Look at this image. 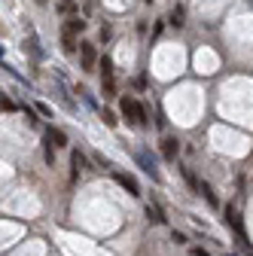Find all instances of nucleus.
I'll return each mask as SVG.
<instances>
[{"mask_svg": "<svg viewBox=\"0 0 253 256\" xmlns=\"http://www.w3.org/2000/svg\"><path fill=\"white\" fill-rule=\"evenodd\" d=\"M119 110H122L125 119H128V125H144L146 122V110L140 107V101L132 98V94H125V98L119 101Z\"/></svg>", "mask_w": 253, "mask_h": 256, "instance_id": "nucleus-1", "label": "nucleus"}, {"mask_svg": "<svg viewBox=\"0 0 253 256\" xmlns=\"http://www.w3.org/2000/svg\"><path fill=\"white\" fill-rule=\"evenodd\" d=\"M101 92H104V98H116V76H113V58L104 55L101 58Z\"/></svg>", "mask_w": 253, "mask_h": 256, "instance_id": "nucleus-2", "label": "nucleus"}, {"mask_svg": "<svg viewBox=\"0 0 253 256\" xmlns=\"http://www.w3.org/2000/svg\"><path fill=\"white\" fill-rule=\"evenodd\" d=\"M80 58H82V70H94V64H101L94 43H80Z\"/></svg>", "mask_w": 253, "mask_h": 256, "instance_id": "nucleus-3", "label": "nucleus"}, {"mask_svg": "<svg viewBox=\"0 0 253 256\" xmlns=\"http://www.w3.org/2000/svg\"><path fill=\"white\" fill-rule=\"evenodd\" d=\"M113 180L122 186V189H128V196H140V186L132 174H122V171H113Z\"/></svg>", "mask_w": 253, "mask_h": 256, "instance_id": "nucleus-4", "label": "nucleus"}, {"mask_svg": "<svg viewBox=\"0 0 253 256\" xmlns=\"http://www.w3.org/2000/svg\"><path fill=\"white\" fill-rule=\"evenodd\" d=\"M226 220H229V226H232V229L238 232V238H241V244L247 247L250 241H244V222H241V216H238V210H235L232 204H226Z\"/></svg>", "mask_w": 253, "mask_h": 256, "instance_id": "nucleus-5", "label": "nucleus"}, {"mask_svg": "<svg viewBox=\"0 0 253 256\" xmlns=\"http://www.w3.org/2000/svg\"><path fill=\"white\" fill-rule=\"evenodd\" d=\"M134 158H138V165H140V168H144V171H146L152 180H159V177H162V174H159V168H156V162H152V158H150L146 152H138Z\"/></svg>", "mask_w": 253, "mask_h": 256, "instance_id": "nucleus-6", "label": "nucleus"}, {"mask_svg": "<svg viewBox=\"0 0 253 256\" xmlns=\"http://www.w3.org/2000/svg\"><path fill=\"white\" fill-rule=\"evenodd\" d=\"M177 152H180V140H177V138H165V140H162V156L168 158V162H174Z\"/></svg>", "mask_w": 253, "mask_h": 256, "instance_id": "nucleus-7", "label": "nucleus"}, {"mask_svg": "<svg viewBox=\"0 0 253 256\" xmlns=\"http://www.w3.org/2000/svg\"><path fill=\"white\" fill-rule=\"evenodd\" d=\"M61 49H64L68 55H74V52H76V37L70 34V30H61Z\"/></svg>", "mask_w": 253, "mask_h": 256, "instance_id": "nucleus-8", "label": "nucleus"}, {"mask_svg": "<svg viewBox=\"0 0 253 256\" xmlns=\"http://www.w3.org/2000/svg\"><path fill=\"white\" fill-rule=\"evenodd\" d=\"M46 138H49L55 146H64V144H68V134L61 132V128H46Z\"/></svg>", "mask_w": 253, "mask_h": 256, "instance_id": "nucleus-9", "label": "nucleus"}, {"mask_svg": "<svg viewBox=\"0 0 253 256\" xmlns=\"http://www.w3.org/2000/svg\"><path fill=\"white\" fill-rule=\"evenodd\" d=\"M146 216H150L152 222H165V210L156 204V202H150V204H146Z\"/></svg>", "mask_w": 253, "mask_h": 256, "instance_id": "nucleus-10", "label": "nucleus"}, {"mask_svg": "<svg viewBox=\"0 0 253 256\" xmlns=\"http://www.w3.org/2000/svg\"><path fill=\"white\" fill-rule=\"evenodd\" d=\"M64 30H70V34L76 37V34H82V30H86V22H82L80 16H74V18H68V24H64Z\"/></svg>", "mask_w": 253, "mask_h": 256, "instance_id": "nucleus-11", "label": "nucleus"}, {"mask_svg": "<svg viewBox=\"0 0 253 256\" xmlns=\"http://www.w3.org/2000/svg\"><path fill=\"white\" fill-rule=\"evenodd\" d=\"M183 18H186V10H183V6L177 4V6L171 10V24H174V28H183V24H186Z\"/></svg>", "mask_w": 253, "mask_h": 256, "instance_id": "nucleus-12", "label": "nucleus"}, {"mask_svg": "<svg viewBox=\"0 0 253 256\" xmlns=\"http://www.w3.org/2000/svg\"><path fill=\"white\" fill-rule=\"evenodd\" d=\"M70 165H74V177L86 168V156L82 152H70Z\"/></svg>", "mask_w": 253, "mask_h": 256, "instance_id": "nucleus-13", "label": "nucleus"}, {"mask_svg": "<svg viewBox=\"0 0 253 256\" xmlns=\"http://www.w3.org/2000/svg\"><path fill=\"white\" fill-rule=\"evenodd\" d=\"M52 146H55V144H52L49 138H43V156H46V165H52V162H55V152H52Z\"/></svg>", "mask_w": 253, "mask_h": 256, "instance_id": "nucleus-14", "label": "nucleus"}, {"mask_svg": "<svg viewBox=\"0 0 253 256\" xmlns=\"http://www.w3.org/2000/svg\"><path fill=\"white\" fill-rule=\"evenodd\" d=\"M198 192H204V198H208L214 208L220 204V202H216V196H214V189H210V183H202V186H198Z\"/></svg>", "mask_w": 253, "mask_h": 256, "instance_id": "nucleus-15", "label": "nucleus"}, {"mask_svg": "<svg viewBox=\"0 0 253 256\" xmlns=\"http://www.w3.org/2000/svg\"><path fill=\"white\" fill-rule=\"evenodd\" d=\"M101 119H104V125H110V128L116 125V116H113L110 110H101Z\"/></svg>", "mask_w": 253, "mask_h": 256, "instance_id": "nucleus-16", "label": "nucleus"}, {"mask_svg": "<svg viewBox=\"0 0 253 256\" xmlns=\"http://www.w3.org/2000/svg\"><path fill=\"white\" fill-rule=\"evenodd\" d=\"M0 107H4V113H12V110H16V104L6 98V94H4V101H0Z\"/></svg>", "mask_w": 253, "mask_h": 256, "instance_id": "nucleus-17", "label": "nucleus"}, {"mask_svg": "<svg viewBox=\"0 0 253 256\" xmlns=\"http://www.w3.org/2000/svg\"><path fill=\"white\" fill-rule=\"evenodd\" d=\"M58 10H61V12H74V10H76V4H74V0H64V4H61Z\"/></svg>", "mask_w": 253, "mask_h": 256, "instance_id": "nucleus-18", "label": "nucleus"}, {"mask_svg": "<svg viewBox=\"0 0 253 256\" xmlns=\"http://www.w3.org/2000/svg\"><path fill=\"white\" fill-rule=\"evenodd\" d=\"M24 116H28V122H30V125H37V122H40V119H37V113H34V110H30V107L24 110Z\"/></svg>", "mask_w": 253, "mask_h": 256, "instance_id": "nucleus-19", "label": "nucleus"}, {"mask_svg": "<svg viewBox=\"0 0 253 256\" xmlns=\"http://www.w3.org/2000/svg\"><path fill=\"white\" fill-rule=\"evenodd\" d=\"M192 253H196V256H210V253H208V250H202V247H196Z\"/></svg>", "mask_w": 253, "mask_h": 256, "instance_id": "nucleus-20", "label": "nucleus"}, {"mask_svg": "<svg viewBox=\"0 0 253 256\" xmlns=\"http://www.w3.org/2000/svg\"><path fill=\"white\" fill-rule=\"evenodd\" d=\"M40 4H46V0H40Z\"/></svg>", "mask_w": 253, "mask_h": 256, "instance_id": "nucleus-21", "label": "nucleus"}, {"mask_svg": "<svg viewBox=\"0 0 253 256\" xmlns=\"http://www.w3.org/2000/svg\"><path fill=\"white\" fill-rule=\"evenodd\" d=\"M146 4H150V0H146Z\"/></svg>", "mask_w": 253, "mask_h": 256, "instance_id": "nucleus-22", "label": "nucleus"}]
</instances>
